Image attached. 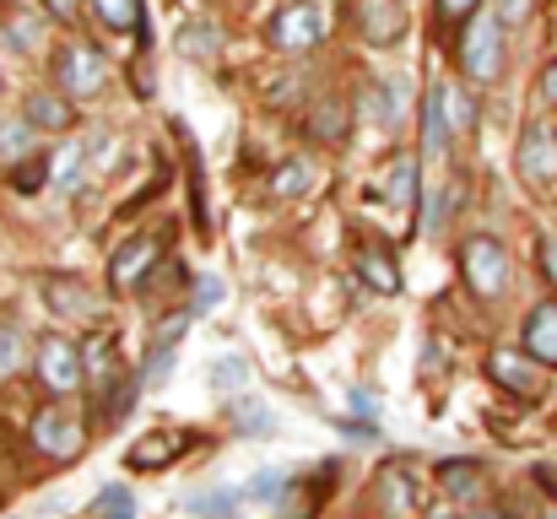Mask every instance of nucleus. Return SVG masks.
Instances as JSON below:
<instances>
[{"mask_svg": "<svg viewBox=\"0 0 557 519\" xmlns=\"http://www.w3.org/2000/svg\"><path fill=\"white\" fill-rule=\"evenodd\" d=\"M336 433H347L352 444H379V422H336Z\"/></svg>", "mask_w": 557, "mask_h": 519, "instance_id": "obj_42", "label": "nucleus"}, {"mask_svg": "<svg viewBox=\"0 0 557 519\" xmlns=\"http://www.w3.org/2000/svg\"><path fill=\"white\" fill-rule=\"evenodd\" d=\"M304 125H309V136H314V141H325V147H342L352 120H347V103H342L336 92H325V98H314V109H309V120H304Z\"/></svg>", "mask_w": 557, "mask_h": 519, "instance_id": "obj_18", "label": "nucleus"}, {"mask_svg": "<svg viewBox=\"0 0 557 519\" xmlns=\"http://www.w3.org/2000/svg\"><path fill=\"white\" fill-rule=\"evenodd\" d=\"M82 519H136V498H131V487H103Z\"/></svg>", "mask_w": 557, "mask_h": 519, "instance_id": "obj_30", "label": "nucleus"}, {"mask_svg": "<svg viewBox=\"0 0 557 519\" xmlns=\"http://www.w3.org/2000/svg\"><path fill=\"white\" fill-rule=\"evenodd\" d=\"M373 498H379V515H384V519H411V515H417V482H411V471H406V466L379 471Z\"/></svg>", "mask_w": 557, "mask_h": 519, "instance_id": "obj_14", "label": "nucleus"}, {"mask_svg": "<svg viewBox=\"0 0 557 519\" xmlns=\"http://www.w3.org/2000/svg\"><path fill=\"white\" fill-rule=\"evenodd\" d=\"M27 438H33V449H38L44 460H54V466L76 460V455H82V444H87V433H82V417H76L65 400H49L44 411H33V422H27Z\"/></svg>", "mask_w": 557, "mask_h": 519, "instance_id": "obj_5", "label": "nucleus"}, {"mask_svg": "<svg viewBox=\"0 0 557 519\" xmlns=\"http://www.w3.org/2000/svg\"><path fill=\"white\" fill-rule=\"evenodd\" d=\"M38 293H44L49 314H60V320H82V325L98 320V298H92V287L82 276H44Z\"/></svg>", "mask_w": 557, "mask_h": 519, "instance_id": "obj_12", "label": "nucleus"}, {"mask_svg": "<svg viewBox=\"0 0 557 519\" xmlns=\"http://www.w3.org/2000/svg\"><path fill=\"white\" fill-rule=\"evenodd\" d=\"M158 260H163V238H158V233L125 238V244L109 255V282H114V293H136V287L158 271Z\"/></svg>", "mask_w": 557, "mask_h": 519, "instance_id": "obj_8", "label": "nucleus"}, {"mask_svg": "<svg viewBox=\"0 0 557 519\" xmlns=\"http://www.w3.org/2000/svg\"><path fill=\"white\" fill-rule=\"evenodd\" d=\"M265 44L276 49V54H314L320 44H325V11H320V0H287V5H276L271 11V22H265Z\"/></svg>", "mask_w": 557, "mask_h": 519, "instance_id": "obj_3", "label": "nucleus"}, {"mask_svg": "<svg viewBox=\"0 0 557 519\" xmlns=\"http://www.w3.org/2000/svg\"><path fill=\"white\" fill-rule=\"evenodd\" d=\"M428 519H449V504H433V515Z\"/></svg>", "mask_w": 557, "mask_h": 519, "instance_id": "obj_48", "label": "nucleus"}, {"mask_svg": "<svg viewBox=\"0 0 557 519\" xmlns=\"http://www.w3.org/2000/svg\"><path fill=\"white\" fill-rule=\"evenodd\" d=\"M438 92H444V125H449V136H471V125H476V98H471L466 87H449V82H438Z\"/></svg>", "mask_w": 557, "mask_h": 519, "instance_id": "obj_26", "label": "nucleus"}, {"mask_svg": "<svg viewBox=\"0 0 557 519\" xmlns=\"http://www.w3.org/2000/svg\"><path fill=\"white\" fill-rule=\"evenodd\" d=\"M352 406H358L363 417H379V406H373V400H369V395H363V390H352Z\"/></svg>", "mask_w": 557, "mask_h": 519, "instance_id": "obj_47", "label": "nucleus"}, {"mask_svg": "<svg viewBox=\"0 0 557 519\" xmlns=\"http://www.w3.org/2000/svg\"><path fill=\"white\" fill-rule=\"evenodd\" d=\"M422 158H411V152H395L384 173H379V184H384V195H389V206H400V211H417V189H422Z\"/></svg>", "mask_w": 557, "mask_h": 519, "instance_id": "obj_15", "label": "nucleus"}, {"mask_svg": "<svg viewBox=\"0 0 557 519\" xmlns=\"http://www.w3.org/2000/svg\"><path fill=\"white\" fill-rule=\"evenodd\" d=\"M531 11H536V0H493V16H498L504 27H520V22H531Z\"/></svg>", "mask_w": 557, "mask_h": 519, "instance_id": "obj_37", "label": "nucleus"}, {"mask_svg": "<svg viewBox=\"0 0 557 519\" xmlns=\"http://www.w3.org/2000/svg\"><path fill=\"white\" fill-rule=\"evenodd\" d=\"M520 351L542 368H557V304H536L525 314V331H520Z\"/></svg>", "mask_w": 557, "mask_h": 519, "instance_id": "obj_13", "label": "nucleus"}, {"mask_svg": "<svg viewBox=\"0 0 557 519\" xmlns=\"http://www.w3.org/2000/svg\"><path fill=\"white\" fill-rule=\"evenodd\" d=\"M282 487H287V477H282V471H260V477L244 487V498H255V504H271V498H282Z\"/></svg>", "mask_w": 557, "mask_h": 519, "instance_id": "obj_35", "label": "nucleus"}, {"mask_svg": "<svg viewBox=\"0 0 557 519\" xmlns=\"http://www.w3.org/2000/svg\"><path fill=\"white\" fill-rule=\"evenodd\" d=\"M444 147H449V125H444V92L433 82L422 98V158L433 163V158H444Z\"/></svg>", "mask_w": 557, "mask_h": 519, "instance_id": "obj_23", "label": "nucleus"}, {"mask_svg": "<svg viewBox=\"0 0 557 519\" xmlns=\"http://www.w3.org/2000/svg\"><path fill=\"white\" fill-rule=\"evenodd\" d=\"M487 379L504 395H520V400H536L542 395V362H531L520 346H493L487 351Z\"/></svg>", "mask_w": 557, "mask_h": 519, "instance_id": "obj_9", "label": "nucleus"}, {"mask_svg": "<svg viewBox=\"0 0 557 519\" xmlns=\"http://www.w3.org/2000/svg\"><path fill=\"white\" fill-rule=\"evenodd\" d=\"M189 320H195V314H189V309H180V314H174L169 325H158V336H152V346H174V342H180V336L189 331Z\"/></svg>", "mask_w": 557, "mask_h": 519, "instance_id": "obj_39", "label": "nucleus"}, {"mask_svg": "<svg viewBox=\"0 0 557 519\" xmlns=\"http://www.w3.org/2000/svg\"><path fill=\"white\" fill-rule=\"evenodd\" d=\"M174 351H180V346H152V351H147V368H141V390H158V384H163V379L174 373Z\"/></svg>", "mask_w": 557, "mask_h": 519, "instance_id": "obj_34", "label": "nucleus"}, {"mask_svg": "<svg viewBox=\"0 0 557 519\" xmlns=\"http://www.w3.org/2000/svg\"><path fill=\"white\" fill-rule=\"evenodd\" d=\"M227 417H233V428L249 433V438H271V433H276V417H271V406H265L255 390H238L233 406H227Z\"/></svg>", "mask_w": 557, "mask_h": 519, "instance_id": "obj_20", "label": "nucleus"}, {"mask_svg": "<svg viewBox=\"0 0 557 519\" xmlns=\"http://www.w3.org/2000/svg\"><path fill=\"white\" fill-rule=\"evenodd\" d=\"M185 433H169V428H163V433H147V438H136V444H131V455H125V466H131V471H158V466H174V460H180V455H185Z\"/></svg>", "mask_w": 557, "mask_h": 519, "instance_id": "obj_16", "label": "nucleus"}, {"mask_svg": "<svg viewBox=\"0 0 557 519\" xmlns=\"http://www.w3.org/2000/svg\"><path fill=\"white\" fill-rule=\"evenodd\" d=\"M22 158H33V131L22 120H0V169H16Z\"/></svg>", "mask_w": 557, "mask_h": 519, "instance_id": "obj_28", "label": "nucleus"}, {"mask_svg": "<svg viewBox=\"0 0 557 519\" xmlns=\"http://www.w3.org/2000/svg\"><path fill=\"white\" fill-rule=\"evenodd\" d=\"M460 519H509L504 509H493V504H476V509H466Z\"/></svg>", "mask_w": 557, "mask_h": 519, "instance_id": "obj_45", "label": "nucleus"}, {"mask_svg": "<svg viewBox=\"0 0 557 519\" xmlns=\"http://www.w3.org/2000/svg\"><path fill=\"white\" fill-rule=\"evenodd\" d=\"M103 87H109V60H103L92 44L71 38V44L54 49V92H65L71 103H87V98H98Z\"/></svg>", "mask_w": 557, "mask_h": 519, "instance_id": "obj_4", "label": "nucleus"}, {"mask_svg": "<svg viewBox=\"0 0 557 519\" xmlns=\"http://www.w3.org/2000/svg\"><path fill=\"white\" fill-rule=\"evenodd\" d=\"M233 509H238V493H227V487H206V493L185 498V515L195 519H233Z\"/></svg>", "mask_w": 557, "mask_h": 519, "instance_id": "obj_27", "label": "nucleus"}, {"mask_svg": "<svg viewBox=\"0 0 557 519\" xmlns=\"http://www.w3.org/2000/svg\"><path fill=\"white\" fill-rule=\"evenodd\" d=\"M211 379H216V384H244V390H249V368H244L238 357H227V362H216V368H211Z\"/></svg>", "mask_w": 557, "mask_h": 519, "instance_id": "obj_40", "label": "nucleus"}, {"mask_svg": "<svg viewBox=\"0 0 557 519\" xmlns=\"http://www.w3.org/2000/svg\"><path fill=\"white\" fill-rule=\"evenodd\" d=\"M358 38L373 44V49H395L400 38H406V27H411V16H406V5L400 0H358Z\"/></svg>", "mask_w": 557, "mask_h": 519, "instance_id": "obj_10", "label": "nucleus"}, {"mask_svg": "<svg viewBox=\"0 0 557 519\" xmlns=\"http://www.w3.org/2000/svg\"><path fill=\"white\" fill-rule=\"evenodd\" d=\"M136 395H141V373L120 368L114 379H103V422H120V417H131Z\"/></svg>", "mask_w": 557, "mask_h": 519, "instance_id": "obj_25", "label": "nucleus"}, {"mask_svg": "<svg viewBox=\"0 0 557 519\" xmlns=\"http://www.w3.org/2000/svg\"><path fill=\"white\" fill-rule=\"evenodd\" d=\"M536 482H542V487L557 498V466H542V471H536Z\"/></svg>", "mask_w": 557, "mask_h": 519, "instance_id": "obj_46", "label": "nucleus"}, {"mask_svg": "<svg viewBox=\"0 0 557 519\" xmlns=\"http://www.w3.org/2000/svg\"><path fill=\"white\" fill-rule=\"evenodd\" d=\"M16 362H22V336H16V325H0V379L16 373Z\"/></svg>", "mask_w": 557, "mask_h": 519, "instance_id": "obj_36", "label": "nucleus"}, {"mask_svg": "<svg viewBox=\"0 0 557 519\" xmlns=\"http://www.w3.org/2000/svg\"><path fill=\"white\" fill-rule=\"evenodd\" d=\"M542 276L557 287V238H542Z\"/></svg>", "mask_w": 557, "mask_h": 519, "instance_id": "obj_44", "label": "nucleus"}, {"mask_svg": "<svg viewBox=\"0 0 557 519\" xmlns=\"http://www.w3.org/2000/svg\"><path fill=\"white\" fill-rule=\"evenodd\" d=\"M44 16H49V22H60V27H76L82 0H44Z\"/></svg>", "mask_w": 557, "mask_h": 519, "instance_id": "obj_38", "label": "nucleus"}, {"mask_svg": "<svg viewBox=\"0 0 557 519\" xmlns=\"http://www.w3.org/2000/svg\"><path fill=\"white\" fill-rule=\"evenodd\" d=\"M433 5H438V16H444V22H466V16H471V11H482L487 0H433Z\"/></svg>", "mask_w": 557, "mask_h": 519, "instance_id": "obj_41", "label": "nucleus"}, {"mask_svg": "<svg viewBox=\"0 0 557 519\" xmlns=\"http://www.w3.org/2000/svg\"><path fill=\"white\" fill-rule=\"evenodd\" d=\"M222 293H227V287H222V276H195V282H189L185 309L189 314H211V309L222 304Z\"/></svg>", "mask_w": 557, "mask_h": 519, "instance_id": "obj_32", "label": "nucleus"}, {"mask_svg": "<svg viewBox=\"0 0 557 519\" xmlns=\"http://www.w3.org/2000/svg\"><path fill=\"white\" fill-rule=\"evenodd\" d=\"M438 487H444L449 504H460V498L476 504V498H482V466H476V460H444V466H438Z\"/></svg>", "mask_w": 557, "mask_h": 519, "instance_id": "obj_22", "label": "nucleus"}, {"mask_svg": "<svg viewBox=\"0 0 557 519\" xmlns=\"http://www.w3.org/2000/svg\"><path fill=\"white\" fill-rule=\"evenodd\" d=\"M92 11H98V22H103L109 33H136V38H147V5H141V0H92Z\"/></svg>", "mask_w": 557, "mask_h": 519, "instance_id": "obj_24", "label": "nucleus"}, {"mask_svg": "<svg viewBox=\"0 0 557 519\" xmlns=\"http://www.w3.org/2000/svg\"><path fill=\"white\" fill-rule=\"evenodd\" d=\"M515 169H520V178H525L536 195H553V189H557V131H553V125L531 120V125L520 131Z\"/></svg>", "mask_w": 557, "mask_h": 519, "instance_id": "obj_7", "label": "nucleus"}, {"mask_svg": "<svg viewBox=\"0 0 557 519\" xmlns=\"http://www.w3.org/2000/svg\"><path fill=\"white\" fill-rule=\"evenodd\" d=\"M358 276L369 282L373 293H384V298L400 293V265H395V255L384 244H358Z\"/></svg>", "mask_w": 557, "mask_h": 519, "instance_id": "obj_17", "label": "nucleus"}, {"mask_svg": "<svg viewBox=\"0 0 557 519\" xmlns=\"http://www.w3.org/2000/svg\"><path fill=\"white\" fill-rule=\"evenodd\" d=\"M82 173H87V152H82V147H65V152L49 163V184L76 189V184H82Z\"/></svg>", "mask_w": 557, "mask_h": 519, "instance_id": "obj_31", "label": "nucleus"}, {"mask_svg": "<svg viewBox=\"0 0 557 519\" xmlns=\"http://www.w3.org/2000/svg\"><path fill=\"white\" fill-rule=\"evenodd\" d=\"M44 22H49L44 11H27V5H11V11L0 16V38H5L11 49H22V54H27V49H38V44H44Z\"/></svg>", "mask_w": 557, "mask_h": 519, "instance_id": "obj_21", "label": "nucleus"}, {"mask_svg": "<svg viewBox=\"0 0 557 519\" xmlns=\"http://www.w3.org/2000/svg\"><path fill=\"white\" fill-rule=\"evenodd\" d=\"M22 125L38 136V131H49V136H65L71 125H76V103L65 98V92H54V87H33L27 98H22Z\"/></svg>", "mask_w": 557, "mask_h": 519, "instance_id": "obj_11", "label": "nucleus"}, {"mask_svg": "<svg viewBox=\"0 0 557 519\" xmlns=\"http://www.w3.org/2000/svg\"><path fill=\"white\" fill-rule=\"evenodd\" d=\"M455 260H460L466 287H471L482 304H498V298L509 293V282H515L509 244H504V238H493V233H466V238H460V249H455Z\"/></svg>", "mask_w": 557, "mask_h": 519, "instance_id": "obj_1", "label": "nucleus"}, {"mask_svg": "<svg viewBox=\"0 0 557 519\" xmlns=\"http://www.w3.org/2000/svg\"><path fill=\"white\" fill-rule=\"evenodd\" d=\"M11 184H16L22 195H38V189L49 184V158H22V163L11 169Z\"/></svg>", "mask_w": 557, "mask_h": 519, "instance_id": "obj_33", "label": "nucleus"}, {"mask_svg": "<svg viewBox=\"0 0 557 519\" xmlns=\"http://www.w3.org/2000/svg\"><path fill=\"white\" fill-rule=\"evenodd\" d=\"M33 368H38V384H44L54 400L76 395L82 379H87V368H82V346L71 342V336H44V342L33 346Z\"/></svg>", "mask_w": 557, "mask_h": 519, "instance_id": "obj_6", "label": "nucleus"}, {"mask_svg": "<svg viewBox=\"0 0 557 519\" xmlns=\"http://www.w3.org/2000/svg\"><path fill=\"white\" fill-rule=\"evenodd\" d=\"M536 92H542V103H547V109H557V60H553V65H542Z\"/></svg>", "mask_w": 557, "mask_h": 519, "instance_id": "obj_43", "label": "nucleus"}, {"mask_svg": "<svg viewBox=\"0 0 557 519\" xmlns=\"http://www.w3.org/2000/svg\"><path fill=\"white\" fill-rule=\"evenodd\" d=\"M455 60L466 71V82L476 87H493L504 76V22L482 5L460 22V38H455Z\"/></svg>", "mask_w": 557, "mask_h": 519, "instance_id": "obj_2", "label": "nucleus"}, {"mask_svg": "<svg viewBox=\"0 0 557 519\" xmlns=\"http://www.w3.org/2000/svg\"><path fill=\"white\" fill-rule=\"evenodd\" d=\"M180 54H185L189 65H211L216 54H222V27L216 22H206V16H195V22H185L180 27Z\"/></svg>", "mask_w": 557, "mask_h": 519, "instance_id": "obj_19", "label": "nucleus"}, {"mask_svg": "<svg viewBox=\"0 0 557 519\" xmlns=\"http://www.w3.org/2000/svg\"><path fill=\"white\" fill-rule=\"evenodd\" d=\"M314 184V163L309 158H287L282 169H276V178H271V189L282 195V200H293V195H304Z\"/></svg>", "mask_w": 557, "mask_h": 519, "instance_id": "obj_29", "label": "nucleus"}]
</instances>
